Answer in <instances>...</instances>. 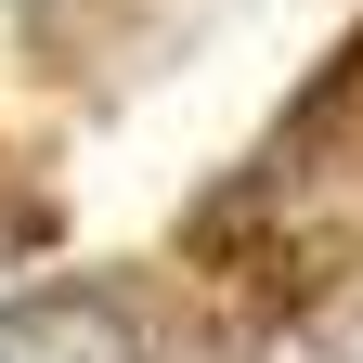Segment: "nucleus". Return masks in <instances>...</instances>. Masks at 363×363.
Here are the masks:
<instances>
[{"label": "nucleus", "mask_w": 363, "mask_h": 363, "mask_svg": "<svg viewBox=\"0 0 363 363\" xmlns=\"http://www.w3.org/2000/svg\"><path fill=\"white\" fill-rule=\"evenodd\" d=\"M0 363H143V337H130L117 298H13L0 311Z\"/></svg>", "instance_id": "obj_1"}]
</instances>
